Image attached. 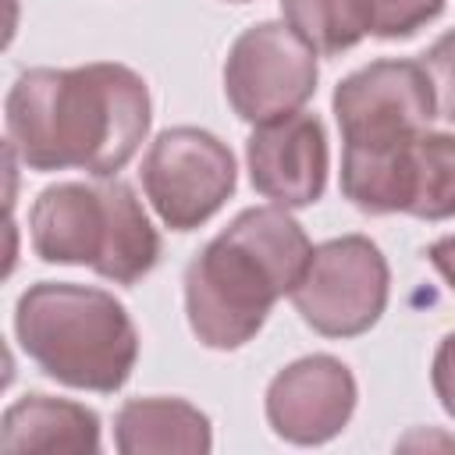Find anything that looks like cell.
Instances as JSON below:
<instances>
[{"mask_svg":"<svg viewBox=\"0 0 455 455\" xmlns=\"http://www.w3.org/2000/svg\"><path fill=\"white\" fill-rule=\"evenodd\" d=\"M313 245L277 203L242 210L185 267V313L206 348H242L281 295H291Z\"/></svg>","mask_w":455,"mask_h":455,"instance_id":"2","label":"cell"},{"mask_svg":"<svg viewBox=\"0 0 455 455\" xmlns=\"http://www.w3.org/2000/svg\"><path fill=\"white\" fill-rule=\"evenodd\" d=\"M284 25L316 53L352 50L370 32L366 0H281Z\"/></svg>","mask_w":455,"mask_h":455,"instance_id":"14","label":"cell"},{"mask_svg":"<svg viewBox=\"0 0 455 455\" xmlns=\"http://www.w3.org/2000/svg\"><path fill=\"white\" fill-rule=\"evenodd\" d=\"M355 377L334 355H302L274 373L267 387V423L291 444L338 437L355 412Z\"/></svg>","mask_w":455,"mask_h":455,"instance_id":"9","label":"cell"},{"mask_svg":"<svg viewBox=\"0 0 455 455\" xmlns=\"http://www.w3.org/2000/svg\"><path fill=\"white\" fill-rule=\"evenodd\" d=\"M21 352L57 384L110 395L124 387L139 359L128 309L103 288L39 281L14 306Z\"/></svg>","mask_w":455,"mask_h":455,"instance_id":"3","label":"cell"},{"mask_svg":"<svg viewBox=\"0 0 455 455\" xmlns=\"http://www.w3.org/2000/svg\"><path fill=\"white\" fill-rule=\"evenodd\" d=\"M430 384L434 395L441 398L444 412L455 416V331L444 334V341L434 352V366H430Z\"/></svg>","mask_w":455,"mask_h":455,"instance_id":"17","label":"cell"},{"mask_svg":"<svg viewBox=\"0 0 455 455\" xmlns=\"http://www.w3.org/2000/svg\"><path fill=\"white\" fill-rule=\"evenodd\" d=\"M231 4H249V0H231Z\"/></svg>","mask_w":455,"mask_h":455,"instance_id":"19","label":"cell"},{"mask_svg":"<svg viewBox=\"0 0 455 455\" xmlns=\"http://www.w3.org/2000/svg\"><path fill=\"white\" fill-rule=\"evenodd\" d=\"M391 291V270L384 252L366 235H341L313 245L302 277L291 288L299 316L323 338L366 334Z\"/></svg>","mask_w":455,"mask_h":455,"instance_id":"5","label":"cell"},{"mask_svg":"<svg viewBox=\"0 0 455 455\" xmlns=\"http://www.w3.org/2000/svg\"><path fill=\"white\" fill-rule=\"evenodd\" d=\"M149 89L124 64L21 71L7 92V142L32 171L114 178L149 132Z\"/></svg>","mask_w":455,"mask_h":455,"instance_id":"1","label":"cell"},{"mask_svg":"<svg viewBox=\"0 0 455 455\" xmlns=\"http://www.w3.org/2000/svg\"><path fill=\"white\" fill-rule=\"evenodd\" d=\"M245 160L252 188L263 199L284 210L313 206L327 188L331 167L323 121L306 110L263 121L245 142Z\"/></svg>","mask_w":455,"mask_h":455,"instance_id":"10","label":"cell"},{"mask_svg":"<svg viewBox=\"0 0 455 455\" xmlns=\"http://www.w3.org/2000/svg\"><path fill=\"white\" fill-rule=\"evenodd\" d=\"M28 238L46 263H82L114 284H135L160 259V235L132 185L57 181L28 210Z\"/></svg>","mask_w":455,"mask_h":455,"instance_id":"4","label":"cell"},{"mask_svg":"<svg viewBox=\"0 0 455 455\" xmlns=\"http://www.w3.org/2000/svg\"><path fill=\"white\" fill-rule=\"evenodd\" d=\"M114 441L121 455H203L213 448V430L206 412L185 398H132L114 419Z\"/></svg>","mask_w":455,"mask_h":455,"instance_id":"12","label":"cell"},{"mask_svg":"<svg viewBox=\"0 0 455 455\" xmlns=\"http://www.w3.org/2000/svg\"><path fill=\"white\" fill-rule=\"evenodd\" d=\"M366 4H370V36L377 39H409L444 11V0H366Z\"/></svg>","mask_w":455,"mask_h":455,"instance_id":"15","label":"cell"},{"mask_svg":"<svg viewBox=\"0 0 455 455\" xmlns=\"http://www.w3.org/2000/svg\"><path fill=\"white\" fill-rule=\"evenodd\" d=\"M316 50L284 21H259L245 28L224 60V96L231 110L263 124L302 110L316 92Z\"/></svg>","mask_w":455,"mask_h":455,"instance_id":"7","label":"cell"},{"mask_svg":"<svg viewBox=\"0 0 455 455\" xmlns=\"http://www.w3.org/2000/svg\"><path fill=\"white\" fill-rule=\"evenodd\" d=\"M427 259L437 267V274L448 281V288L455 291V235H444L437 238L430 249H427Z\"/></svg>","mask_w":455,"mask_h":455,"instance_id":"18","label":"cell"},{"mask_svg":"<svg viewBox=\"0 0 455 455\" xmlns=\"http://www.w3.org/2000/svg\"><path fill=\"white\" fill-rule=\"evenodd\" d=\"M334 117L345 146H391L427 132L437 96L419 60H373L334 89Z\"/></svg>","mask_w":455,"mask_h":455,"instance_id":"8","label":"cell"},{"mask_svg":"<svg viewBox=\"0 0 455 455\" xmlns=\"http://www.w3.org/2000/svg\"><path fill=\"white\" fill-rule=\"evenodd\" d=\"M434 82V96H437V117L455 124V28L444 32L419 60Z\"/></svg>","mask_w":455,"mask_h":455,"instance_id":"16","label":"cell"},{"mask_svg":"<svg viewBox=\"0 0 455 455\" xmlns=\"http://www.w3.org/2000/svg\"><path fill=\"white\" fill-rule=\"evenodd\" d=\"M235 156L206 128H167L142 160V188L171 231L206 224L235 192Z\"/></svg>","mask_w":455,"mask_h":455,"instance_id":"6","label":"cell"},{"mask_svg":"<svg viewBox=\"0 0 455 455\" xmlns=\"http://www.w3.org/2000/svg\"><path fill=\"white\" fill-rule=\"evenodd\" d=\"M405 213L419 220L455 217V135L419 132L409 146V199Z\"/></svg>","mask_w":455,"mask_h":455,"instance_id":"13","label":"cell"},{"mask_svg":"<svg viewBox=\"0 0 455 455\" xmlns=\"http://www.w3.org/2000/svg\"><path fill=\"white\" fill-rule=\"evenodd\" d=\"M0 448L18 451H64L96 455L100 451V416L82 402L53 395H25L7 405L0 423Z\"/></svg>","mask_w":455,"mask_h":455,"instance_id":"11","label":"cell"}]
</instances>
